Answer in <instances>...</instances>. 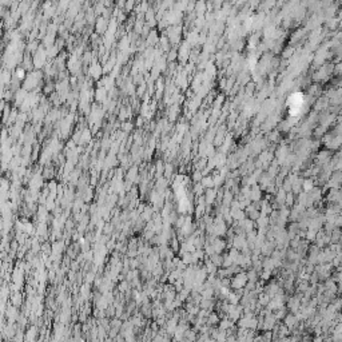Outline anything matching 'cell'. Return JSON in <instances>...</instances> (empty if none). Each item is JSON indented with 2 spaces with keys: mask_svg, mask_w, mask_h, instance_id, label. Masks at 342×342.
<instances>
[{
  "mask_svg": "<svg viewBox=\"0 0 342 342\" xmlns=\"http://www.w3.org/2000/svg\"><path fill=\"white\" fill-rule=\"evenodd\" d=\"M246 282H247V275L246 273H243L242 270L234 275L230 277V289H234V290H242L245 289Z\"/></svg>",
  "mask_w": 342,
  "mask_h": 342,
  "instance_id": "6da1fadb",
  "label": "cell"
},
{
  "mask_svg": "<svg viewBox=\"0 0 342 342\" xmlns=\"http://www.w3.org/2000/svg\"><path fill=\"white\" fill-rule=\"evenodd\" d=\"M327 199L332 203H341V193H339V189H332L329 191V195H327Z\"/></svg>",
  "mask_w": 342,
  "mask_h": 342,
  "instance_id": "7a4b0ae2",
  "label": "cell"
},
{
  "mask_svg": "<svg viewBox=\"0 0 342 342\" xmlns=\"http://www.w3.org/2000/svg\"><path fill=\"white\" fill-rule=\"evenodd\" d=\"M215 196H216V190L214 189H207V191L205 193V203L207 205H213L214 200H215Z\"/></svg>",
  "mask_w": 342,
  "mask_h": 342,
  "instance_id": "3957f363",
  "label": "cell"
},
{
  "mask_svg": "<svg viewBox=\"0 0 342 342\" xmlns=\"http://www.w3.org/2000/svg\"><path fill=\"white\" fill-rule=\"evenodd\" d=\"M200 185L203 186V189H213V187H214L213 176H210V175H203V176H202V179H200Z\"/></svg>",
  "mask_w": 342,
  "mask_h": 342,
  "instance_id": "277c9868",
  "label": "cell"
},
{
  "mask_svg": "<svg viewBox=\"0 0 342 342\" xmlns=\"http://www.w3.org/2000/svg\"><path fill=\"white\" fill-rule=\"evenodd\" d=\"M206 322L209 326H215L219 322V317H218V314H215V313H209V316H207V318H206Z\"/></svg>",
  "mask_w": 342,
  "mask_h": 342,
  "instance_id": "5b68a950",
  "label": "cell"
},
{
  "mask_svg": "<svg viewBox=\"0 0 342 342\" xmlns=\"http://www.w3.org/2000/svg\"><path fill=\"white\" fill-rule=\"evenodd\" d=\"M314 187V180L313 179H303L302 180V189H303V191H306V193H309L310 190Z\"/></svg>",
  "mask_w": 342,
  "mask_h": 342,
  "instance_id": "8992f818",
  "label": "cell"
},
{
  "mask_svg": "<svg viewBox=\"0 0 342 342\" xmlns=\"http://www.w3.org/2000/svg\"><path fill=\"white\" fill-rule=\"evenodd\" d=\"M285 198H286V191L281 189L278 191V194H277V203L281 205V206H283V205H285Z\"/></svg>",
  "mask_w": 342,
  "mask_h": 342,
  "instance_id": "52a82bcc",
  "label": "cell"
},
{
  "mask_svg": "<svg viewBox=\"0 0 342 342\" xmlns=\"http://www.w3.org/2000/svg\"><path fill=\"white\" fill-rule=\"evenodd\" d=\"M232 202V195L230 191H226L223 195V206H230V203Z\"/></svg>",
  "mask_w": 342,
  "mask_h": 342,
  "instance_id": "ba28073f",
  "label": "cell"
}]
</instances>
